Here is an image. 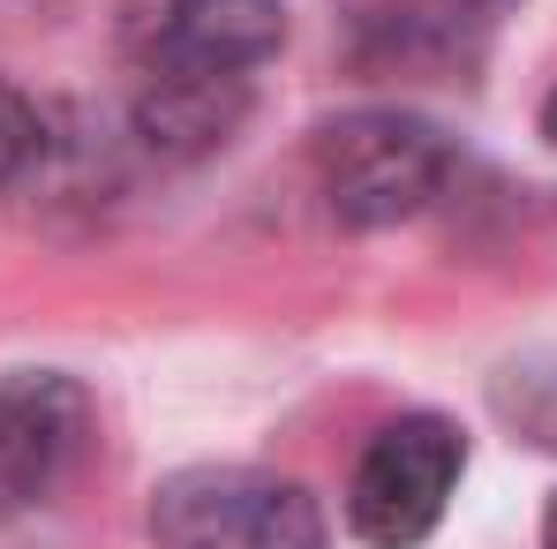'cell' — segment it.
Returning a JSON list of instances; mask_svg holds the SVG:
<instances>
[{"mask_svg": "<svg viewBox=\"0 0 557 549\" xmlns=\"http://www.w3.org/2000/svg\"><path fill=\"white\" fill-rule=\"evenodd\" d=\"M309 159H317L324 211L355 234H384V226L422 219L460 174L453 136L437 121L407 113V105H362V113L324 121Z\"/></svg>", "mask_w": 557, "mask_h": 549, "instance_id": "obj_1", "label": "cell"}, {"mask_svg": "<svg viewBox=\"0 0 557 549\" xmlns=\"http://www.w3.org/2000/svg\"><path fill=\"white\" fill-rule=\"evenodd\" d=\"M159 549H332L317 497L264 466H182L151 489Z\"/></svg>", "mask_w": 557, "mask_h": 549, "instance_id": "obj_2", "label": "cell"}, {"mask_svg": "<svg viewBox=\"0 0 557 549\" xmlns=\"http://www.w3.org/2000/svg\"><path fill=\"white\" fill-rule=\"evenodd\" d=\"M467 474V437L445 414H399L370 437L347 482V527L370 549H422Z\"/></svg>", "mask_w": 557, "mask_h": 549, "instance_id": "obj_3", "label": "cell"}, {"mask_svg": "<svg viewBox=\"0 0 557 549\" xmlns=\"http://www.w3.org/2000/svg\"><path fill=\"white\" fill-rule=\"evenodd\" d=\"M84 452H91V391L69 369L0 376V527L53 504Z\"/></svg>", "mask_w": 557, "mask_h": 549, "instance_id": "obj_4", "label": "cell"}, {"mask_svg": "<svg viewBox=\"0 0 557 549\" xmlns=\"http://www.w3.org/2000/svg\"><path fill=\"white\" fill-rule=\"evenodd\" d=\"M286 38L278 0H128L121 8V53L136 68H219L249 76Z\"/></svg>", "mask_w": 557, "mask_h": 549, "instance_id": "obj_5", "label": "cell"}, {"mask_svg": "<svg viewBox=\"0 0 557 549\" xmlns=\"http://www.w3.org/2000/svg\"><path fill=\"white\" fill-rule=\"evenodd\" d=\"M128 121L144 136L151 159L196 166L211 151L234 144V128L249 121V76H219V68H136Z\"/></svg>", "mask_w": 557, "mask_h": 549, "instance_id": "obj_6", "label": "cell"}, {"mask_svg": "<svg viewBox=\"0 0 557 549\" xmlns=\"http://www.w3.org/2000/svg\"><path fill=\"white\" fill-rule=\"evenodd\" d=\"M490 407H497V422H505L520 445H535V452L557 459V347H535V354L497 369V376H490Z\"/></svg>", "mask_w": 557, "mask_h": 549, "instance_id": "obj_7", "label": "cell"}, {"mask_svg": "<svg viewBox=\"0 0 557 549\" xmlns=\"http://www.w3.org/2000/svg\"><path fill=\"white\" fill-rule=\"evenodd\" d=\"M38 159H46V113L0 76V188L38 174Z\"/></svg>", "mask_w": 557, "mask_h": 549, "instance_id": "obj_8", "label": "cell"}, {"mask_svg": "<svg viewBox=\"0 0 557 549\" xmlns=\"http://www.w3.org/2000/svg\"><path fill=\"white\" fill-rule=\"evenodd\" d=\"M543 144H550V151H557V91L543 98Z\"/></svg>", "mask_w": 557, "mask_h": 549, "instance_id": "obj_9", "label": "cell"}, {"mask_svg": "<svg viewBox=\"0 0 557 549\" xmlns=\"http://www.w3.org/2000/svg\"><path fill=\"white\" fill-rule=\"evenodd\" d=\"M543 549H557V497H550V512H543Z\"/></svg>", "mask_w": 557, "mask_h": 549, "instance_id": "obj_10", "label": "cell"}, {"mask_svg": "<svg viewBox=\"0 0 557 549\" xmlns=\"http://www.w3.org/2000/svg\"><path fill=\"white\" fill-rule=\"evenodd\" d=\"M482 8H490V15H505V8H512V0H482Z\"/></svg>", "mask_w": 557, "mask_h": 549, "instance_id": "obj_11", "label": "cell"}]
</instances>
